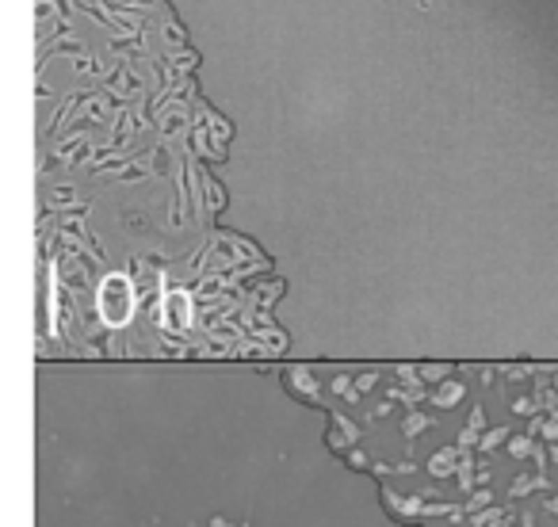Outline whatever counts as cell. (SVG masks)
I'll return each instance as SVG.
<instances>
[{
	"mask_svg": "<svg viewBox=\"0 0 558 527\" xmlns=\"http://www.w3.org/2000/svg\"><path fill=\"white\" fill-rule=\"evenodd\" d=\"M100 310H103V318H108L111 325H123V321L131 318V287H126V279L111 275V279L103 283V290H100Z\"/></svg>",
	"mask_w": 558,
	"mask_h": 527,
	"instance_id": "obj_1",
	"label": "cell"
},
{
	"mask_svg": "<svg viewBox=\"0 0 558 527\" xmlns=\"http://www.w3.org/2000/svg\"><path fill=\"white\" fill-rule=\"evenodd\" d=\"M283 390L295 397V401H302V405H325L321 401V390H318V378H314L310 371H302V367H291L287 375H283Z\"/></svg>",
	"mask_w": 558,
	"mask_h": 527,
	"instance_id": "obj_2",
	"label": "cell"
},
{
	"mask_svg": "<svg viewBox=\"0 0 558 527\" xmlns=\"http://www.w3.org/2000/svg\"><path fill=\"white\" fill-rule=\"evenodd\" d=\"M360 443V428L352 424L341 413H329V432H325V447L337 451V455H348V451Z\"/></svg>",
	"mask_w": 558,
	"mask_h": 527,
	"instance_id": "obj_3",
	"label": "cell"
},
{
	"mask_svg": "<svg viewBox=\"0 0 558 527\" xmlns=\"http://www.w3.org/2000/svg\"><path fill=\"white\" fill-rule=\"evenodd\" d=\"M348 466H352V470H371V462L363 459L360 451H348Z\"/></svg>",
	"mask_w": 558,
	"mask_h": 527,
	"instance_id": "obj_4",
	"label": "cell"
}]
</instances>
